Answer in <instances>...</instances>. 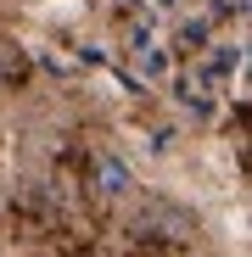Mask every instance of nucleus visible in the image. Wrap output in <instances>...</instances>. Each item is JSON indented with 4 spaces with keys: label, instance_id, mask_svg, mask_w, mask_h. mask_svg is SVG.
<instances>
[{
    "label": "nucleus",
    "instance_id": "nucleus-1",
    "mask_svg": "<svg viewBox=\"0 0 252 257\" xmlns=\"http://www.w3.org/2000/svg\"><path fill=\"white\" fill-rule=\"evenodd\" d=\"M90 179H96V196H107V201H123L135 190V168L123 162L118 151H101L96 157V168H90Z\"/></svg>",
    "mask_w": 252,
    "mask_h": 257
},
{
    "label": "nucleus",
    "instance_id": "nucleus-2",
    "mask_svg": "<svg viewBox=\"0 0 252 257\" xmlns=\"http://www.w3.org/2000/svg\"><path fill=\"white\" fill-rule=\"evenodd\" d=\"M135 67H140V78H168V51L157 45L151 34H135Z\"/></svg>",
    "mask_w": 252,
    "mask_h": 257
},
{
    "label": "nucleus",
    "instance_id": "nucleus-3",
    "mask_svg": "<svg viewBox=\"0 0 252 257\" xmlns=\"http://www.w3.org/2000/svg\"><path fill=\"white\" fill-rule=\"evenodd\" d=\"M146 224H162V235H174V240L191 235V218H185L180 207H146V212H140V229H146Z\"/></svg>",
    "mask_w": 252,
    "mask_h": 257
},
{
    "label": "nucleus",
    "instance_id": "nucleus-4",
    "mask_svg": "<svg viewBox=\"0 0 252 257\" xmlns=\"http://www.w3.org/2000/svg\"><path fill=\"white\" fill-rule=\"evenodd\" d=\"M235 67H241V45L219 39V45H213V56H207V73H213V78H230Z\"/></svg>",
    "mask_w": 252,
    "mask_h": 257
}]
</instances>
